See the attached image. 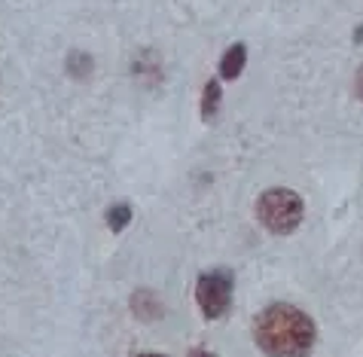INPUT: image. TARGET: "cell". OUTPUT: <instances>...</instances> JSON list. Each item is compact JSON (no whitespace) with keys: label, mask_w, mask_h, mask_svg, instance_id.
<instances>
[{"label":"cell","mask_w":363,"mask_h":357,"mask_svg":"<svg viewBox=\"0 0 363 357\" xmlns=\"http://www.w3.org/2000/svg\"><path fill=\"white\" fill-rule=\"evenodd\" d=\"M257 345L266 357H308L315 348V321L296 305L275 302L257 314Z\"/></svg>","instance_id":"obj_1"},{"label":"cell","mask_w":363,"mask_h":357,"mask_svg":"<svg viewBox=\"0 0 363 357\" xmlns=\"http://www.w3.org/2000/svg\"><path fill=\"white\" fill-rule=\"evenodd\" d=\"M302 214H306V205H302L299 192L287 190V187H275L266 190L257 202V217L263 220V226L275 236H290L294 229H299Z\"/></svg>","instance_id":"obj_2"},{"label":"cell","mask_w":363,"mask_h":357,"mask_svg":"<svg viewBox=\"0 0 363 357\" xmlns=\"http://www.w3.org/2000/svg\"><path fill=\"white\" fill-rule=\"evenodd\" d=\"M199 309L208 321H220L232 305V272L229 269H211L199 278Z\"/></svg>","instance_id":"obj_3"},{"label":"cell","mask_w":363,"mask_h":357,"mask_svg":"<svg viewBox=\"0 0 363 357\" xmlns=\"http://www.w3.org/2000/svg\"><path fill=\"white\" fill-rule=\"evenodd\" d=\"M245 61H247V46L245 43H232L223 58H220V77L223 79H238V74L245 70Z\"/></svg>","instance_id":"obj_4"},{"label":"cell","mask_w":363,"mask_h":357,"mask_svg":"<svg viewBox=\"0 0 363 357\" xmlns=\"http://www.w3.org/2000/svg\"><path fill=\"white\" fill-rule=\"evenodd\" d=\"M65 70L74 79H86V77H92L95 61H92V55H89V53H79V49H74V53L67 55V61H65Z\"/></svg>","instance_id":"obj_5"},{"label":"cell","mask_w":363,"mask_h":357,"mask_svg":"<svg viewBox=\"0 0 363 357\" xmlns=\"http://www.w3.org/2000/svg\"><path fill=\"white\" fill-rule=\"evenodd\" d=\"M220 98H223V95H220V83H217V79H211V83L205 86V95H201V119H214L217 116V110H220Z\"/></svg>","instance_id":"obj_6"},{"label":"cell","mask_w":363,"mask_h":357,"mask_svg":"<svg viewBox=\"0 0 363 357\" xmlns=\"http://www.w3.org/2000/svg\"><path fill=\"white\" fill-rule=\"evenodd\" d=\"M128 220H132V208L128 205H113L107 211V226L113 232H123L128 226Z\"/></svg>","instance_id":"obj_7"},{"label":"cell","mask_w":363,"mask_h":357,"mask_svg":"<svg viewBox=\"0 0 363 357\" xmlns=\"http://www.w3.org/2000/svg\"><path fill=\"white\" fill-rule=\"evenodd\" d=\"M354 92H357V98L363 101V67L357 70V79H354Z\"/></svg>","instance_id":"obj_8"},{"label":"cell","mask_w":363,"mask_h":357,"mask_svg":"<svg viewBox=\"0 0 363 357\" xmlns=\"http://www.w3.org/2000/svg\"><path fill=\"white\" fill-rule=\"evenodd\" d=\"M189 357H214V354L205 351V348H193V351H189Z\"/></svg>","instance_id":"obj_9"},{"label":"cell","mask_w":363,"mask_h":357,"mask_svg":"<svg viewBox=\"0 0 363 357\" xmlns=\"http://www.w3.org/2000/svg\"><path fill=\"white\" fill-rule=\"evenodd\" d=\"M138 357H165V354H138Z\"/></svg>","instance_id":"obj_10"}]
</instances>
